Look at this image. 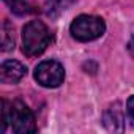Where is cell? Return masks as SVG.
Returning a JSON list of instances; mask_svg holds the SVG:
<instances>
[{"mask_svg": "<svg viewBox=\"0 0 134 134\" xmlns=\"http://www.w3.org/2000/svg\"><path fill=\"white\" fill-rule=\"evenodd\" d=\"M51 43V33L41 21H30L22 29V52L27 57L41 55Z\"/></svg>", "mask_w": 134, "mask_h": 134, "instance_id": "obj_1", "label": "cell"}, {"mask_svg": "<svg viewBox=\"0 0 134 134\" xmlns=\"http://www.w3.org/2000/svg\"><path fill=\"white\" fill-rule=\"evenodd\" d=\"M104 30H106L104 21L98 16H88V14L77 16L70 27L73 38H76L77 41H84V43L99 38L104 33Z\"/></svg>", "mask_w": 134, "mask_h": 134, "instance_id": "obj_2", "label": "cell"}, {"mask_svg": "<svg viewBox=\"0 0 134 134\" xmlns=\"http://www.w3.org/2000/svg\"><path fill=\"white\" fill-rule=\"evenodd\" d=\"M13 131L16 134H27L36 131L35 115L29 109V106L22 101H14L10 106V118H8Z\"/></svg>", "mask_w": 134, "mask_h": 134, "instance_id": "obj_3", "label": "cell"}, {"mask_svg": "<svg viewBox=\"0 0 134 134\" xmlns=\"http://www.w3.org/2000/svg\"><path fill=\"white\" fill-rule=\"evenodd\" d=\"M35 79L46 88H55L63 84L65 70L55 60H44L35 68Z\"/></svg>", "mask_w": 134, "mask_h": 134, "instance_id": "obj_4", "label": "cell"}, {"mask_svg": "<svg viewBox=\"0 0 134 134\" xmlns=\"http://www.w3.org/2000/svg\"><path fill=\"white\" fill-rule=\"evenodd\" d=\"M27 74V68L18 60H7L0 66V81L3 84H18Z\"/></svg>", "mask_w": 134, "mask_h": 134, "instance_id": "obj_5", "label": "cell"}, {"mask_svg": "<svg viewBox=\"0 0 134 134\" xmlns=\"http://www.w3.org/2000/svg\"><path fill=\"white\" fill-rule=\"evenodd\" d=\"M104 125L110 131H121L123 129V112L120 104L115 103L104 112Z\"/></svg>", "mask_w": 134, "mask_h": 134, "instance_id": "obj_6", "label": "cell"}, {"mask_svg": "<svg viewBox=\"0 0 134 134\" xmlns=\"http://www.w3.org/2000/svg\"><path fill=\"white\" fill-rule=\"evenodd\" d=\"M74 3V0H47L44 5V11L51 18H57L60 13L68 10Z\"/></svg>", "mask_w": 134, "mask_h": 134, "instance_id": "obj_7", "label": "cell"}, {"mask_svg": "<svg viewBox=\"0 0 134 134\" xmlns=\"http://www.w3.org/2000/svg\"><path fill=\"white\" fill-rule=\"evenodd\" d=\"M3 2L11 8V11L18 16H24V14H29L32 13V5L29 0H3Z\"/></svg>", "mask_w": 134, "mask_h": 134, "instance_id": "obj_8", "label": "cell"}, {"mask_svg": "<svg viewBox=\"0 0 134 134\" xmlns=\"http://www.w3.org/2000/svg\"><path fill=\"white\" fill-rule=\"evenodd\" d=\"M2 51L3 52H10L14 49V38H13V27L10 25L8 21L3 22L2 27Z\"/></svg>", "mask_w": 134, "mask_h": 134, "instance_id": "obj_9", "label": "cell"}, {"mask_svg": "<svg viewBox=\"0 0 134 134\" xmlns=\"http://www.w3.org/2000/svg\"><path fill=\"white\" fill-rule=\"evenodd\" d=\"M2 132H5L7 131V128H8V125H10V121H8V118H10V106H8V103L3 99L2 101Z\"/></svg>", "mask_w": 134, "mask_h": 134, "instance_id": "obj_10", "label": "cell"}, {"mask_svg": "<svg viewBox=\"0 0 134 134\" xmlns=\"http://www.w3.org/2000/svg\"><path fill=\"white\" fill-rule=\"evenodd\" d=\"M126 118L131 126H134V96H129L126 101Z\"/></svg>", "mask_w": 134, "mask_h": 134, "instance_id": "obj_11", "label": "cell"}, {"mask_svg": "<svg viewBox=\"0 0 134 134\" xmlns=\"http://www.w3.org/2000/svg\"><path fill=\"white\" fill-rule=\"evenodd\" d=\"M128 49H129V52L134 55V32H132V36H131V40H129V44H128Z\"/></svg>", "mask_w": 134, "mask_h": 134, "instance_id": "obj_12", "label": "cell"}]
</instances>
